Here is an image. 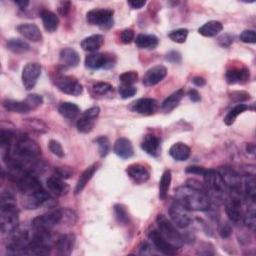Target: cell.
Instances as JSON below:
<instances>
[{
  "mask_svg": "<svg viewBox=\"0 0 256 256\" xmlns=\"http://www.w3.org/2000/svg\"><path fill=\"white\" fill-rule=\"evenodd\" d=\"M175 198L190 211H207L211 208V199L205 190L188 184L176 188Z\"/></svg>",
  "mask_w": 256,
  "mask_h": 256,
  "instance_id": "6da1fadb",
  "label": "cell"
},
{
  "mask_svg": "<svg viewBox=\"0 0 256 256\" xmlns=\"http://www.w3.org/2000/svg\"><path fill=\"white\" fill-rule=\"evenodd\" d=\"M19 224V212L14 195L7 190L1 193L0 198V226L2 233L14 232Z\"/></svg>",
  "mask_w": 256,
  "mask_h": 256,
  "instance_id": "7a4b0ae2",
  "label": "cell"
},
{
  "mask_svg": "<svg viewBox=\"0 0 256 256\" xmlns=\"http://www.w3.org/2000/svg\"><path fill=\"white\" fill-rule=\"evenodd\" d=\"M205 185L209 194L215 200H226L228 189L225 186L218 170L207 169L206 173L203 175Z\"/></svg>",
  "mask_w": 256,
  "mask_h": 256,
  "instance_id": "3957f363",
  "label": "cell"
},
{
  "mask_svg": "<svg viewBox=\"0 0 256 256\" xmlns=\"http://www.w3.org/2000/svg\"><path fill=\"white\" fill-rule=\"evenodd\" d=\"M156 223L158 226V231L161 235L174 247L179 249L183 244V239L181 234L177 231L176 225L168 220L164 215H158L156 219Z\"/></svg>",
  "mask_w": 256,
  "mask_h": 256,
  "instance_id": "277c9868",
  "label": "cell"
},
{
  "mask_svg": "<svg viewBox=\"0 0 256 256\" xmlns=\"http://www.w3.org/2000/svg\"><path fill=\"white\" fill-rule=\"evenodd\" d=\"M63 218V212L61 210H51L44 214L35 217L32 222L33 230H43L50 231L54 226H56Z\"/></svg>",
  "mask_w": 256,
  "mask_h": 256,
  "instance_id": "5b68a950",
  "label": "cell"
},
{
  "mask_svg": "<svg viewBox=\"0 0 256 256\" xmlns=\"http://www.w3.org/2000/svg\"><path fill=\"white\" fill-rule=\"evenodd\" d=\"M113 10L107 8H96L87 12L86 20L90 25L98 26L103 30H108L113 26Z\"/></svg>",
  "mask_w": 256,
  "mask_h": 256,
  "instance_id": "8992f818",
  "label": "cell"
},
{
  "mask_svg": "<svg viewBox=\"0 0 256 256\" xmlns=\"http://www.w3.org/2000/svg\"><path fill=\"white\" fill-rule=\"evenodd\" d=\"M169 216L179 228H186L191 223L190 210L176 200L169 207Z\"/></svg>",
  "mask_w": 256,
  "mask_h": 256,
  "instance_id": "52a82bcc",
  "label": "cell"
},
{
  "mask_svg": "<svg viewBox=\"0 0 256 256\" xmlns=\"http://www.w3.org/2000/svg\"><path fill=\"white\" fill-rule=\"evenodd\" d=\"M55 85L61 92L71 96H79L83 92L81 83L74 76L60 75L55 79Z\"/></svg>",
  "mask_w": 256,
  "mask_h": 256,
  "instance_id": "ba28073f",
  "label": "cell"
},
{
  "mask_svg": "<svg viewBox=\"0 0 256 256\" xmlns=\"http://www.w3.org/2000/svg\"><path fill=\"white\" fill-rule=\"evenodd\" d=\"M100 108L98 106H93L87 110H85L80 118L77 120L76 127L80 133H89L92 131L95 120L99 116Z\"/></svg>",
  "mask_w": 256,
  "mask_h": 256,
  "instance_id": "9c48e42d",
  "label": "cell"
},
{
  "mask_svg": "<svg viewBox=\"0 0 256 256\" xmlns=\"http://www.w3.org/2000/svg\"><path fill=\"white\" fill-rule=\"evenodd\" d=\"M115 56L102 54V53H92L85 58V66L89 69H100V68H111L115 63Z\"/></svg>",
  "mask_w": 256,
  "mask_h": 256,
  "instance_id": "30bf717a",
  "label": "cell"
},
{
  "mask_svg": "<svg viewBox=\"0 0 256 256\" xmlns=\"http://www.w3.org/2000/svg\"><path fill=\"white\" fill-rule=\"evenodd\" d=\"M218 172L227 189L233 193H239L241 189V178L235 170L230 166H222L219 168Z\"/></svg>",
  "mask_w": 256,
  "mask_h": 256,
  "instance_id": "8fae6325",
  "label": "cell"
},
{
  "mask_svg": "<svg viewBox=\"0 0 256 256\" xmlns=\"http://www.w3.org/2000/svg\"><path fill=\"white\" fill-rule=\"evenodd\" d=\"M51 200L50 195L42 188L29 194L22 195V205L26 209H37L38 207L49 202Z\"/></svg>",
  "mask_w": 256,
  "mask_h": 256,
  "instance_id": "7c38bea8",
  "label": "cell"
},
{
  "mask_svg": "<svg viewBox=\"0 0 256 256\" xmlns=\"http://www.w3.org/2000/svg\"><path fill=\"white\" fill-rule=\"evenodd\" d=\"M41 73V66L36 62L27 63L22 70V83L26 90H31L37 83Z\"/></svg>",
  "mask_w": 256,
  "mask_h": 256,
  "instance_id": "4fadbf2b",
  "label": "cell"
},
{
  "mask_svg": "<svg viewBox=\"0 0 256 256\" xmlns=\"http://www.w3.org/2000/svg\"><path fill=\"white\" fill-rule=\"evenodd\" d=\"M126 173L134 183L142 184L150 178V169L141 163H133L126 168Z\"/></svg>",
  "mask_w": 256,
  "mask_h": 256,
  "instance_id": "5bb4252c",
  "label": "cell"
},
{
  "mask_svg": "<svg viewBox=\"0 0 256 256\" xmlns=\"http://www.w3.org/2000/svg\"><path fill=\"white\" fill-rule=\"evenodd\" d=\"M225 211L230 221L238 223L240 220H242L243 211L241 208V200L238 197H227L225 200Z\"/></svg>",
  "mask_w": 256,
  "mask_h": 256,
  "instance_id": "9a60e30c",
  "label": "cell"
},
{
  "mask_svg": "<svg viewBox=\"0 0 256 256\" xmlns=\"http://www.w3.org/2000/svg\"><path fill=\"white\" fill-rule=\"evenodd\" d=\"M149 239L155 246V248L163 254L174 255L177 252V248L170 244L158 230H152L149 233Z\"/></svg>",
  "mask_w": 256,
  "mask_h": 256,
  "instance_id": "2e32d148",
  "label": "cell"
},
{
  "mask_svg": "<svg viewBox=\"0 0 256 256\" xmlns=\"http://www.w3.org/2000/svg\"><path fill=\"white\" fill-rule=\"evenodd\" d=\"M157 107H158V103L155 99L140 98L131 104L130 109L142 115H152L156 112Z\"/></svg>",
  "mask_w": 256,
  "mask_h": 256,
  "instance_id": "e0dca14e",
  "label": "cell"
},
{
  "mask_svg": "<svg viewBox=\"0 0 256 256\" xmlns=\"http://www.w3.org/2000/svg\"><path fill=\"white\" fill-rule=\"evenodd\" d=\"M167 74V69L163 65H157L149 70L144 74L142 82L146 87H151L159 83Z\"/></svg>",
  "mask_w": 256,
  "mask_h": 256,
  "instance_id": "ac0fdd59",
  "label": "cell"
},
{
  "mask_svg": "<svg viewBox=\"0 0 256 256\" xmlns=\"http://www.w3.org/2000/svg\"><path fill=\"white\" fill-rule=\"evenodd\" d=\"M114 153L122 159H128L134 155V149L131 141L127 138H119L113 146Z\"/></svg>",
  "mask_w": 256,
  "mask_h": 256,
  "instance_id": "d6986e66",
  "label": "cell"
},
{
  "mask_svg": "<svg viewBox=\"0 0 256 256\" xmlns=\"http://www.w3.org/2000/svg\"><path fill=\"white\" fill-rule=\"evenodd\" d=\"M75 245V235L72 233L62 234L56 240V248L60 255H70Z\"/></svg>",
  "mask_w": 256,
  "mask_h": 256,
  "instance_id": "ffe728a7",
  "label": "cell"
},
{
  "mask_svg": "<svg viewBox=\"0 0 256 256\" xmlns=\"http://www.w3.org/2000/svg\"><path fill=\"white\" fill-rule=\"evenodd\" d=\"M141 148L147 154L153 157H157L161 151V140L159 137L153 134H148L144 137L141 143Z\"/></svg>",
  "mask_w": 256,
  "mask_h": 256,
  "instance_id": "44dd1931",
  "label": "cell"
},
{
  "mask_svg": "<svg viewBox=\"0 0 256 256\" xmlns=\"http://www.w3.org/2000/svg\"><path fill=\"white\" fill-rule=\"evenodd\" d=\"M104 44V36L101 34H94L84 38L80 42V46L84 51L96 52Z\"/></svg>",
  "mask_w": 256,
  "mask_h": 256,
  "instance_id": "7402d4cb",
  "label": "cell"
},
{
  "mask_svg": "<svg viewBox=\"0 0 256 256\" xmlns=\"http://www.w3.org/2000/svg\"><path fill=\"white\" fill-rule=\"evenodd\" d=\"M47 188L56 196H64L69 192V186L58 176H50L46 181Z\"/></svg>",
  "mask_w": 256,
  "mask_h": 256,
  "instance_id": "603a6c76",
  "label": "cell"
},
{
  "mask_svg": "<svg viewBox=\"0 0 256 256\" xmlns=\"http://www.w3.org/2000/svg\"><path fill=\"white\" fill-rule=\"evenodd\" d=\"M17 31L23 35L26 39L31 40L33 42H37L41 40L42 34L37 25L33 23H22L17 26Z\"/></svg>",
  "mask_w": 256,
  "mask_h": 256,
  "instance_id": "cb8c5ba5",
  "label": "cell"
},
{
  "mask_svg": "<svg viewBox=\"0 0 256 256\" xmlns=\"http://www.w3.org/2000/svg\"><path fill=\"white\" fill-rule=\"evenodd\" d=\"M97 168H98V163H94L84 170L77 181V184L74 190L75 194H79L85 188V186L88 184V182L91 180V178L97 171Z\"/></svg>",
  "mask_w": 256,
  "mask_h": 256,
  "instance_id": "d4e9b609",
  "label": "cell"
},
{
  "mask_svg": "<svg viewBox=\"0 0 256 256\" xmlns=\"http://www.w3.org/2000/svg\"><path fill=\"white\" fill-rule=\"evenodd\" d=\"M225 77L230 84L245 82L249 79V70L246 67H233L227 70Z\"/></svg>",
  "mask_w": 256,
  "mask_h": 256,
  "instance_id": "484cf974",
  "label": "cell"
},
{
  "mask_svg": "<svg viewBox=\"0 0 256 256\" xmlns=\"http://www.w3.org/2000/svg\"><path fill=\"white\" fill-rule=\"evenodd\" d=\"M60 63L64 67H76L80 62L79 54L72 48H64L60 52Z\"/></svg>",
  "mask_w": 256,
  "mask_h": 256,
  "instance_id": "4316f807",
  "label": "cell"
},
{
  "mask_svg": "<svg viewBox=\"0 0 256 256\" xmlns=\"http://www.w3.org/2000/svg\"><path fill=\"white\" fill-rule=\"evenodd\" d=\"M159 40L153 34H139L135 38V44L140 49H155L158 46Z\"/></svg>",
  "mask_w": 256,
  "mask_h": 256,
  "instance_id": "83f0119b",
  "label": "cell"
},
{
  "mask_svg": "<svg viewBox=\"0 0 256 256\" xmlns=\"http://www.w3.org/2000/svg\"><path fill=\"white\" fill-rule=\"evenodd\" d=\"M40 17L42 19V22H43L44 28L52 33L54 31L57 30L58 26H59V18L57 17V15L50 11V10H42L40 13Z\"/></svg>",
  "mask_w": 256,
  "mask_h": 256,
  "instance_id": "f1b7e54d",
  "label": "cell"
},
{
  "mask_svg": "<svg viewBox=\"0 0 256 256\" xmlns=\"http://www.w3.org/2000/svg\"><path fill=\"white\" fill-rule=\"evenodd\" d=\"M185 91L183 89H179L176 92H174L173 94H171L170 96H168L162 103H161V109L164 112H170L172 111L174 108H176L178 106V104L180 103V101L182 100V98L184 97Z\"/></svg>",
  "mask_w": 256,
  "mask_h": 256,
  "instance_id": "f546056e",
  "label": "cell"
},
{
  "mask_svg": "<svg viewBox=\"0 0 256 256\" xmlns=\"http://www.w3.org/2000/svg\"><path fill=\"white\" fill-rule=\"evenodd\" d=\"M169 154L177 161H185L190 156V148L182 142H177L170 147Z\"/></svg>",
  "mask_w": 256,
  "mask_h": 256,
  "instance_id": "4dcf8cb0",
  "label": "cell"
},
{
  "mask_svg": "<svg viewBox=\"0 0 256 256\" xmlns=\"http://www.w3.org/2000/svg\"><path fill=\"white\" fill-rule=\"evenodd\" d=\"M223 29V25L221 22L216 20H211L203 24L199 29L198 32L206 37H213L219 34Z\"/></svg>",
  "mask_w": 256,
  "mask_h": 256,
  "instance_id": "1f68e13d",
  "label": "cell"
},
{
  "mask_svg": "<svg viewBox=\"0 0 256 256\" xmlns=\"http://www.w3.org/2000/svg\"><path fill=\"white\" fill-rule=\"evenodd\" d=\"M6 46L8 50L12 51L13 53H25L29 51L30 46L26 41L20 39V38H11L7 41Z\"/></svg>",
  "mask_w": 256,
  "mask_h": 256,
  "instance_id": "d6a6232c",
  "label": "cell"
},
{
  "mask_svg": "<svg viewBox=\"0 0 256 256\" xmlns=\"http://www.w3.org/2000/svg\"><path fill=\"white\" fill-rule=\"evenodd\" d=\"M3 107L8 111L16 112V113H27L31 110L24 100L16 101L12 99H6L3 101Z\"/></svg>",
  "mask_w": 256,
  "mask_h": 256,
  "instance_id": "836d02e7",
  "label": "cell"
},
{
  "mask_svg": "<svg viewBox=\"0 0 256 256\" xmlns=\"http://www.w3.org/2000/svg\"><path fill=\"white\" fill-rule=\"evenodd\" d=\"M58 112L67 119H74L80 113V109L75 103L63 102L59 105Z\"/></svg>",
  "mask_w": 256,
  "mask_h": 256,
  "instance_id": "e575fe53",
  "label": "cell"
},
{
  "mask_svg": "<svg viewBox=\"0 0 256 256\" xmlns=\"http://www.w3.org/2000/svg\"><path fill=\"white\" fill-rule=\"evenodd\" d=\"M171 178L172 177L170 170H165L159 181V198L161 200H165L167 197L170 183H171Z\"/></svg>",
  "mask_w": 256,
  "mask_h": 256,
  "instance_id": "d590c367",
  "label": "cell"
},
{
  "mask_svg": "<svg viewBox=\"0 0 256 256\" xmlns=\"http://www.w3.org/2000/svg\"><path fill=\"white\" fill-rule=\"evenodd\" d=\"M244 192L247 199L255 201L256 198V180L254 175H246L244 178Z\"/></svg>",
  "mask_w": 256,
  "mask_h": 256,
  "instance_id": "8d00e7d4",
  "label": "cell"
},
{
  "mask_svg": "<svg viewBox=\"0 0 256 256\" xmlns=\"http://www.w3.org/2000/svg\"><path fill=\"white\" fill-rule=\"evenodd\" d=\"M248 109H250V107L246 104L239 103V104L235 105L231 110H229V112L224 117V123L226 125H232L234 123V121L236 120L237 116L240 115L242 112L248 110Z\"/></svg>",
  "mask_w": 256,
  "mask_h": 256,
  "instance_id": "74e56055",
  "label": "cell"
},
{
  "mask_svg": "<svg viewBox=\"0 0 256 256\" xmlns=\"http://www.w3.org/2000/svg\"><path fill=\"white\" fill-rule=\"evenodd\" d=\"M113 211L118 223L125 225L129 222V213H128L126 207L123 204H115L113 207Z\"/></svg>",
  "mask_w": 256,
  "mask_h": 256,
  "instance_id": "f35d334b",
  "label": "cell"
},
{
  "mask_svg": "<svg viewBox=\"0 0 256 256\" xmlns=\"http://www.w3.org/2000/svg\"><path fill=\"white\" fill-rule=\"evenodd\" d=\"M92 94L94 96H104L113 91L112 85L107 82H96L92 86Z\"/></svg>",
  "mask_w": 256,
  "mask_h": 256,
  "instance_id": "ab89813d",
  "label": "cell"
},
{
  "mask_svg": "<svg viewBox=\"0 0 256 256\" xmlns=\"http://www.w3.org/2000/svg\"><path fill=\"white\" fill-rule=\"evenodd\" d=\"M14 139V134L10 130L2 129L0 132V145L5 152H9L12 148V143Z\"/></svg>",
  "mask_w": 256,
  "mask_h": 256,
  "instance_id": "60d3db41",
  "label": "cell"
},
{
  "mask_svg": "<svg viewBox=\"0 0 256 256\" xmlns=\"http://www.w3.org/2000/svg\"><path fill=\"white\" fill-rule=\"evenodd\" d=\"M26 124L31 130L37 133H46L48 130L46 124L39 119H26Z\"/></svg>",
  "mask_w": 256,
  "mask_h": 256,
  "instance_id": "b9f144b4",
  "label": "cell"
},
{
  "mask_svg": "<svg viewBox=\"0 0 256 256\" xmlns=\"http://www.w3.org/2000/svg\"><path fill=\"white\" fill-rule=\"evenodd\" d=\"M187 36H188V30L186 28H179V29L169 32V34H168V37L170 39L176 42V43H180V44L184 43V42L186 41Z\"/></svg>",
  "mask_w": 256,
  "mask_h": 256,
  "instance_id": "7bdbcfd3",
  "label": "cell"
},
{
  "mask_svg": "<svg viewBox=\"0 0 256 256\" xmlns=\"http://www.w3.org/2000/svg\"><path fill=\"white\" fill-rule=\"evenodd\" d=\"M121 85H133L138 80V73L136 71H126L119 76Z\"/></svg>",
  "mask_w": 256,
  "mask_h": 256,
  "instance_id": "ee69618b",
  "label": "cell"
},
{
  "mask_svg": "<svg viewBox=\"0 0 256 256\" xmlns=\"http://www.w3.org/2000/svg\"><path fill=\"white\" fill-rule=\"evenodd\" d=\"M95 142L98 145V151L101 157H105L110 151V142L106 136H100L96 138Z\"/></svg>",
  "mask_w": 256,
  "mask_h": 256,
  "instance_id": "f6af8a7d",
  "label": "cell"
},
{
  "mask_svg": "<svg viewBox=\"0 0 256 256\" xmlns=\"http://www.w3.org/2000/svg\"><path fill=\"white\" fill-rule=\"evenodd\" d=\"M118 91H119L121 98H123V99L133 97L137 92L136 88L133 86V85H121Z\"/></svg>",
  "mask_w": 256,
  "mask_h": 256,
  "instance_id": "bcb514c9",
  "label": "cell"
},
{
  "mask_svg": "<svg viewBox=\"0 0 256 256\" xmlns=\"http://www.w3.org/2000/svg\"><path fill=\"white\" fill-rule=\"evenodd\" d=\"M24 101L30 107V109L32 110V109H35V108L39 107L42 103H43V98H42V96H40L38 94H29L24 99Z\"/></svg>",
  "mask_w": 256,
  "mask_h": 256,
  "instance_id": "7dc6e473",
  "label": "cell"
},
{
  "mask_svg": "<svg viewBox=\"0 0 256 256\" xmlns=\"http://www.w3.org/2000/svg\"><path fill=\"white\" fill-rule=\"evenodd\" d=\"M135 32L131 28H126L120 32V40L124 44H130L134 40Z\"/></svg>",
  "mask_w": 256,
  "mask_h": 256,
  "instance_id": "c3c4849f",
  "label": "cell"
},
{
  "mask_svg": "<svg viewBox=\"0 0 256 256\" xmlns=\"http://www.w3.org/2000/svg\"><path fill=\"white\" fill-rule=\"evenodd\" d=\"M240 40L244 43H249V44H255L256 43V34L254 30H244L241 32L239 36Z\"/></svg>",
  "mask_w": 256,
  "mask_h": 256,
  "instance_id": "681fc988",
  "label": "cell"
},
{
  "mask_svg": "<svg viewBox=\"0 0 256 256\" xmlns=\"http://www.w3.org/2000/svg\"><path fill=\"white\" fill-rule=\"evenodd\" d=\"M55 173L61 179H68L73 175V170L68 166H59L55 168Z\"/></svg>",
  "mask_w": 256,
  "mask_h": 256,
  "instance_id": "f907efd6",
  "label": "cell"
},
{
  "mask_svg": "<svg viewBox=\"0 0 256 256\" xmlns=\"http://www.w3.org/2000/svg\"><path fill=\"white\" fill-rule=\"evenodd\" d=\"M48 146H49L50 151L54 155H56V156H58L60 158L64 157V150H63L62 145L60 144V142H58L56 140H50L49 143H48Z\"/></svg>",
  "mask_w": 256,
  "mask_h": 256,
  "instance_id": "816d5d0a",
  "label": "cell"
},
{
  "mask_svg": "<svg viewBox=\"0 0 256 256\" xmlns=\"http://www.w3.org/2000/svg\"><path fill=\"white\" fill-rule=\"evenodd\" d=\"M206 168L202 167V166H197V165H192V166H188L186 168V173L189 174H195V175H201L203 176L206 173Z\"/></svg>",
  "mask_w": 256,
  "mask_h": 256,
  "instance_id": "f5cc1de1",
  "label": "cell"
},
{
  "mask_svg": "<svg viewBox=\"0 0 256 256\" xmlns=\"http://www.w3.org/2000/svg\"><path fill=\"white\" fill-rule=\"evenodd\" d=\"M219 234L222 238H228L232 234V227L229 223L224 222L219 225Z\"/></svg>",
  "mask_w": 256,
  "mask_h": 256,
  "instance_id": "db71d44e",
  "label": "cell"
},
{
  "mask_svg": "<svg viewBox=\"0 0 256 256\" xmlns=\"http://www.w3.org/2000/svg\"><path fill=\"white\" fill-rule=\"evenodd\" d=\"M166 60L171 62V63H180L181 62V59H182V56L181 54L178 52V51H169L166 56H165Z\"/></svg>",
  "mask_w": 256,
  "mask_h": 256,
  "instance_id": "11a10c76",
  "label": "cell"
},
{
  "mask_svg": "<svg viewBox=\"0 0 256 256\" xmlns=\"http://www.w3.org/2000/svg\"><path fill=\"white\" fill-rule=\"evenodd\" d=\"M231 96V99L236 101V102H240V101H245V100H248L250 99V95L249 93L245 92V91H235V92H232L230 94Z\"/></svg>",
  "mask_w": 256,
  "mask_h": 256,
  "instance_id": "9f6ffc18",
  "label": "cell"
},
{
  "mask_svg": "<svg viewBox=\"0 0 256 256\" xmlns=\"http://www.w3.org/2000/svg\"><path fill=\"white\" fill-rule=\"evenodd\" d=\"M218 42L222 47H229L233 43V37L229 34H224L218 38Z\"/></svg>",
  "mask_w": 256,
  "mask_h": 256,
  "instance_id": "6f0895ef",
  "label": "cell"
},
{
  "mask_svg": "<svg viewBox=\"0 0 256 256\" xmlns=\"http://www.w3.org/2000/svg\"><path fill=\"white\" fill-rule=\"evenodd\" d=\"M70 8H71V3L69 1H62L59 3V6H58V11L61 15L63 16H66L69 11H70Z\"/></svg>",
  "mask_w": 256,
  "mask_h": 256,
  "instance_id": "680465c9",
  "label": "cell"
},
{
  "mask_svg": "<svg viewBox=\"0 0 256 256\" xmlns=\"http://www.w3.org/2000/svg\"><path fill=\"white\" fill-rule=\"evenodd\" d=\"M188 96L190 98V100H192L193 102H198L201 100V96L199 94V92L195 89H191L188 91Z\"/></svg>",
  "mask_w": 256,
  "mask_h": 256,
  "instance_id": "91938a15",
  "label": "cell"
},
{
  "mask_svg": "<svg viewBox=\"0 0 256 256\" xmlns=\"http://www.w3.org/2000/svg\"><path fill=\"white\" fill-rule=\"evenodd\" d=\"M128 4H129L133 9H140L146 4V2L140 1V0H134V1H128Z\"/></svg>",
  "mask_w": 256,
  "mask_h": 256,
  "instance_id": "94428289",
  "label": "cell"
},
{
  "mask_svg": "<svg viewBox=\"0 0 256 256\" xmlns=\"http://www.w3.org/2000/svg\"><path fill=\"white\" fill-rule=\"evenodd\" d=\"M192 82L198 87H202L206 84V80L201 76H195L192 78Z\"/></svg>",
  "mask_w": 256,
  "mask_h": 256,
  "instance_id": "6125c7cd",
  "label": "cell"
},
{
  "mask_svg": "<svg viewBox=\"0 0 256 256\" xmlns=\"http://www.w3.org/2000/svg\"><path fill=\"white\" fill-rule=\"evenodd\" d=\"M15 4L20 8V9H25L28 5H29V1H24V0H21V1H15Z\"/></svg>",
  "mask_w": 256,
  "mask_h": 256,
  "instance_id": "be15d7a7",
  "label": "cell"
},
{
  "mask_svg": "<svg viewBox=\"0 0 256 256\" xmlns=\"http://www.w3.org/2000/svg\"><path fill=\"white\" fill-rule=\"evenodd\" d=\"M246 151L250 154H254L255 152V145L253 143H249L246 145Z\"/></svg>",
  "mask_w": 256,
  "mask_h": 256,
  "instance_id": "e7e4bbea",
  "label": "cell"
}]
</instances>
